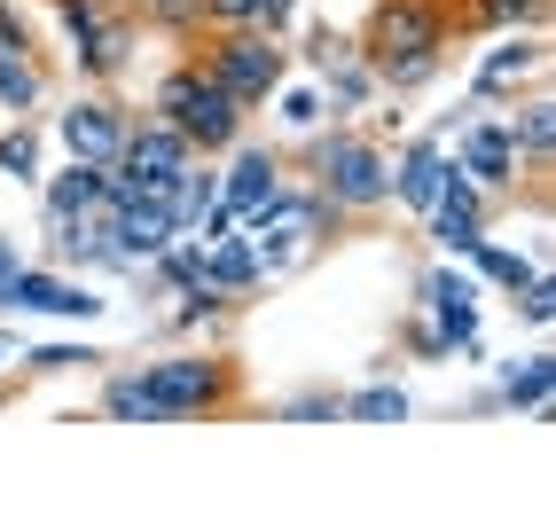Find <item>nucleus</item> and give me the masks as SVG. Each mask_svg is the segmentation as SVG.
<instances>
[{"label": "nucleus", "instance_id": "nucleus-1", "mask_svg": "<svg viewBox=\"0 0 556 517\" xmlns=\"http://www.w3.org/2000/svg\"><path fill=\"white\" fill-rule=\"evenodd\" d=\"M236 408H243V361L219 345H173L126 368L102 361V384H94L102 424H219Z\"/></svg>", "mask_w": 556, "mask_h": 517}, {"label": "nucleus", "instance_id": "nucleus-2", "mask_svg": "<svg viewBox=\"0 0 556 517\" xmlns=\"http://www.w3.org/2000/svg\"><path fill=\"white\" fill-rule=\"evenodd\" d=\"M353 40H361V63L377 71V87L392 102H416L455 63V9L447 0H377Z\"/></svg>", "mask_w": 556, "mask_h": 517}, {"label": "nucleus", "instance_id": "nucleus-3", "mask_svg": "<svg viewBox=\"0 0 556 517\" xmlns=\"http://www.w3.org/2000/svg\"><path fill=\"white\" fill-rule=\"evenodd\" d=\"M282 150H290V173H299L321 204H338L345 219L392 212V141H377L361 118H329L299 141H282Z\"/></svg>", "mask_w": 556, "mask_h": 517}, {"label": "nucleus", "instance_id": "nucleus-4", "mask_svg": "<svg viewBox=\"0 0 556 517\" xmlns=\"http://www.w3.org/2000/svg\"><path fill=\"white\" fill-rule=\"evenodd\" d=\"M345 228H353V219H345L338 204H321L299 173H290V180H282V189L258 204V212H243V219H236V236L251 243V258H258V275H267V282L314 267V258L338 243Z\"/></svg>", "mask_w": 556, "mask_h": 517}, {"label": "nucleus", "instance_id": "nucleus-5", "mask_svg": "<svg viewBox=\"0 0 556 517\" xmlns=\"http://www.w3.org/2000/svg\"><path fill=\"white\" fill-rule=\"evenodd\" d=\"M150 110H157L180 141H189L197 157H219V150H236V141L251 134V118L228 102V87H219L212 71L197 63V48H180L157 79H150Z\"/></svg>", "mask_w": 556, "mask_h": 517}, {"label": "nucleus", "instance_id": "nucleus-6", "mask_svg": "<svg viewBox=\"0 0 556 517\" xmlns=\"http://www.w3.org/2000/svg\"><path fill=\"white\" fill-rule=\"evenodd\" d=\"M197 63L228 87V102L258 126V118H267V102H275V87L290 79V40H282V31H204Z\"/></svg>", "mask_w": 556, "mask_h": 517}, {"label": "nucleus", "instance_id": "nucleus-7", "mask_svg": "<svg viewBox=\"0 0 556 517\" xmlns=\"http://www.w3.org/2000/svg\"><path fill=\"white\" fill-rule=\"evenodd\" d=\"M55 24H63V48H71V71H79V87H118L126 71H134L141 16L102 9V0H55Z\"/></svg>", "mask_w": 556, "mask_h": 517}, {"label": "nucleus", "instance_id": "nucleus-8", "mask_svg": "<svg viewBox=\"0 0 556 517\" xmlns=\"http://www.w3.org/2000/svg\"><path fill=\"white\" fill-rule=\"evenodd\" d=\"M416 306L439 321V338H447V353L463 368H486V290H478L463 258H431L416 275Z\"/></svg>", "mask_w": 556, "mask_h": 517}, {"label": "nucleus", "instance_id": "nucleus-9", "mask_svg": "<svg viewBox=\"0 0 556 517\" xmlns=\"http://www.w3.org/2000/svg\"><path fill=\"white\" fill-rule=\"evenodd\" d=\"M40 126L55 134V150H63V157L118 165V150H126V126H134V102H126L118 87H79L63 110H48Z\"/></svg>", "mask_w": 556, "mask_h": 517}, {"label": "nucleus", "instance_id": "nucleus-10", "mask_svg": "<svg viewBox=\"0 0 556 517\" xmlns=\"http://www.w3.org/2000/svg\"><path fill=\"white\" fill-rule=\"evenodd\" d=\"M548 63H556V48H548V24L494 31V40L478 48V63H470V102L502 110V102H517L526 87H548Z\"/></svg>", "mask_w": 556, "mask_h": 517}, {"label": "nucleus", "instance_id": "nucleus-11", "mask_svg": "<svg viewBox=\"0 0 556 517\" xmlns=\"http://www.w3.org/2000/svg\"><path fill=\"white\" fill-rule=\"evenodd\" d=\"M0 314L9 321H24V314H40V321H102L110 299L87 275H63V267H48V258H24V267L0 282Z\"/></svg>", "mask_w": 556, "mask_h": 517}, {"label": "nucleus", "instance_id": "nucleus-12", "mask_svg": "<svg viewBox=\"0 0 556 517\" xmlns=\"http://www.w3.org/2000/svg\"><path fill=\"white\" fill-rule=\"evenodd\" d=\"M447 157H455V173L470 180V189H486L494 204H502V197H517V173H526V165H517V150H509L502 110H486V102H478L470 118L447 134Z\"/></svg>", "mask_w": 556, "mask_h": 517}, {"label": "nucleus", "instance_id": "nucleus-13", "mask_svg": "<svg viewBox=\"0 0 556 517\" xmlns=\"http://www.w3.org/2000/svg\"><path fill=\"white\" fill-rule=\"evenodd\" d=\"M290 180V150L282 141H258V134H243L236 150H219V204H228L236 219L243 212H258L275 189Z\"/></svg>", "mask_w": 556, "mask_h": 517}, {"label": "nucleus", "instance_id": "nucleus-14", "mask_svg": "<svg viewBox=\"0 0 556 517\" xmlns=\"http://www.w3.org/2000/svg\"><path fill=\"white\" fill-rule=\"evenodd\" d=\"M486 228H494V197H486V189H470L463 173H447L439 204L424 212V243H431V258H463Z\"/></svg>", "mask_w": 556, "mask_h": 517}, {"label": "nucleus", "instance_id": "nucleus-15", "mask_svg": "<svg viewBox=\"0 0 556 517\" xmlns=\"http://www.w3.org/2000/svg\"><path fill=\"white\" fill-rule=\"evenodd\" d=\"M447 173H455L447 141H431V134H416V126H407V134L392 141V204H400L407 219H424V212L439 204V189H447Z\"/></svg>", "mask_w": 556, "mask_h": 517}, {"label": "nucleus", "instance_id": "nucleus-16", "mask_svg": "<svg viewBox=\"0 0 556 517\" xmlns=\"http://www.w3.org/2000/svg\"><path fill=\"white\" fill-rule=\"evenodd\" d=\"M502 126H509V150H517V165H526V180L548 189V165H556V94L526 87L517 102H502Z\"/></svg>", "mask_w": 556, "mask_h": 517}, {"label": "nucleus", "instance_id": "nucleus-17", "mask_svg": "<svg viewBox=\"0 0 556 517\" xmlns=\"http://www.w3.org/2000/svg\"><path fill=\"white\" fill-rule=\"evenodd\" d=\"M494 368V400H502V416H548L556 408V353L548 345H526V353H509V361H486Z\"/></svg>", "mask_w": 556, "mask_h": 517}, {"label": "nucleus", "instance_id": "nucleus-18", "mask_svg": "<svg viewBox=\"0 0 556 517\" xmlns=\"http://www.w3.org/2000/svg\"><path fill=\"white\" fill-rule=\"evenodd\" d=\"M110 204V165L63 157L55 173H40V228H63V219H87Z\"/></svg>", "mask_w": 556, "mask_h": 517}, {"label": "nucleus", "instance_id": "nucleus-19", "mask_svg": "<svg viewBox=\"0 0 556 517\" xmlns=\"http://www.w3.org/2000/svg\"><path fill=\"white\" fill-rule=\"evenodd\" d=\"M55 71L48 48H0V118H48Z\"/></svg>", "mask_w": 556, "mask_h": 517}, {"label": "nucleus", "instance_id": "nucleus-20", "mask_svg": "<svg viewBox=\"0 0 556 517\" xmlns=\"http://www.w3.org/2000/svg\"><path fill=\"white\" fill-rule=\"evenodd\" d=\"M197 282H212L219 299H236V306H251L258 290H267V275H258V258H251V243H243V236H219V243H204V258H197Z\"/></svg>", "mask_w": 556, "mask_h": 517}, {"label": "nucleus", "instance_id": "nucleus-21", "mask_svg": "<svg viewBox=\"0 0 556 517\" xmlns=\"http://www.w3.org/2000/svg\"><path fill=\"white\" fill-rule=\"evenodd\" d=\"M463 267L478 275V290H486V299H509V290L526 282V275H541L548 258H533V251H517V243H502V236L486 228V236H478V243L463 251Z\"/></svg>", "mask_w": 556, "mask_h": 517}, {"label": "nucleus", "instance_id": "nucleus-22", "mask_svg": "<svg viewBox=\"0 0 556 517\" xmlns=\"http://www.w3.org/2000/svg\"><path fill=\"white\" fill-rule=\"evenodd\" d=\"M243 306L236 299H219L212 282H189V290H173V306H165V329L173 338H219V329H228Z\"/></svg>", "mask_w": 556, "mask_h": 517}, {"label": "nucleus", "instance_id": "nucleus-23", "mask_svg": "<svg viewBox=\"0 0 556 517\" xmlns=\"http://www.w3.org/2000/svg\"><path fill=\"white\" fill-rule=\"evenodd\" d=\"M306 0H204V31H282L299 24Z\"/></svg>", "mask_w": 556, "mask_h": 517}, {"label": "nucleus", "instance_id": "nucleus-24", "mask_svg": "<svg viewBox=\"0 0 556 517\" xmlns=\"http://www.w3.org/2000/svg\"><path fill=\"white\" fill-rule=\"evenodd\" d=\"M40 150H48V126L40 118H0V180L40 189Z\"/></svg>", "mask_w": 556, "mask_h": 517}, {"label": "nucleus", "instance_id": "nucleus-25", "mask_svg": "<svg viewBox=\"0 0 556 517\" xmlns=\"http://www.w3.org/2000/svg\"><path fill=\"white\" fill-rule=\"evenodd\" d=\"M267 118L299 141V134H314V126H329V102H321V87L306 79V71H290V79L275 87V102H267Z\"/></svg>", "mask_w": 556, "mask_h": 517}, {"label": "nucleus", "instance_id": "nucleus-26", "mask_svg": "<svg viewBox=\"0 0 556 517\" xmlns=\"http://www.w3.org/2000/svg\"><path fill=\"white\" fill-rule=\"evenodd\" d=\"M16 377H87V368H102L110 353L87 345V338H55V345H16Z\"/></svg>", "mask_w": 556, "mask_h": 517}, {"label": "nucleus", "instance_id": "nucleus-27", "mask_svg": "<svg viewBox=\"0 0 556 517\" xmlns=\"http://www.w3.org/2000/svg\"><path fill=\"white\" fill-rule=\"evenodd\" d=\"M407 416H416V400L400 377H368L345 392V424H407Z\"/></svg>", "mask_w": 556, "mask_h": 517}, {"label": "nucleus", "instance_id": "nucleus-28", "mask_svg": "<svg viewBox=\"0 0 556 517\" xmlns=\"http://www.w3.org/2000/svg\"><path fill=\"white\" fill-rule=\"evenodd\" d=\"M314 87H321V102H329V118H361V110L384 94V87H377V71H368L361 55H353V63H338V71H321Z\"/></svg>", "mask_w": 556, "mask_h": 517}, {"label": "nucleus", "instance_id": "nucleus-29", "mask_svg": "<svg viewBox=\"0 0 556 517\" xmlns=\"http://www.w3.org/2000/svg\"><path fill=\"white\" fill-rule=\"evenodd\" d=\"M392 338H400V361H416V368H447V361H455V353H447V338H439V321H431L416 299H407V314H400Z\"/></svg>", "mask_w": 556, "mask_h": 517}, {"label": "nucleus", "instance_id": "nucleus-30", "mask_svg": "<svg viewBox=\"0 0 556 517\" xmlns=\"http://www.w3.org/2000/svg\"><path fill=\"white\" fill-rule=\"evenodd\" d=\"M275 424H345V392L338 384H306V392L275 400Z\"/></svg>", "mask_w": 556, "mask_h": 517}, {"label": "nucleus", "instance_id": "nucleus-31", "mask_svg": "<svg viewBox=\"0 0 556 517\" xmlns=\"http://www.w3.org/2000/svg\"><path fill=\"white\" fill-rule=\"evenodd\" d=\"M509 314L526 321L533 338H548V329H556V282H548V267H541V275H526V282L509 290Z\"/></svg>", "mask_w": 556, "mask_h": 517}, {"label": "nucleus", "instance_id": "nucleus-32", "mask_svg": "<svg viewBox=\"0 0 556 517\" xmlns=\"http://www.w3.org/2000/svg\"><path fill=\"white\" fill-rule=\"evenodd\" d=\"M0 48H40V31H31V16L16 0H0Z\"/></svg>", "mask_w": 556, "mask_h": 517}, {"label": "nucleus", "instance_id": "nucleus-33", "mask_svg": "<svg viewBox=\"0 0 556 517\" xmlns=\"http://www.w3.org/2000/svg\"><path fill=\"white\" fill-rule=\"evenodd\" d=\"M16 267H24V243H16V236H9V228H0V282H9V275H16Z\"/></svg>", "mask_w": 556, "mask_h": 517}, {"label": "nucleus", "instance_id": "nucleus-34", "mask_svg": "<svg viewBox=\"0 0 556 517\" xmlns=\"http://www.w3.org/2000/svg\"><path fill=\"white\" fill-rule=\"evenodd\" d=\"M16 384H24V377H0V416H9V408H16Z\"/></svg>", "mask_w": 556, "mask_h": 517}, {"label": "nucleus", "instance_id": "nucleus-35", "mask_svg": "<svg viewBox=\"0 0 556 517\" xmlns=\"http://www.w3.org/2000/svg\"><path fill=\"white\" fill-rule=\"evenodd\" d=\"M9 361H16V338H9V329H0V377H9Z\"/></svg>", "mask_w": 556, "mask_h": 517}, {"label": "nucleus", "instance_id": "nucleus-36", "mask_svg": "<svg viewBox=\"0 0 556 517\" xmlns=\"http://www.w3.org/2000/svg\"><path fill=\"white\" fill-rule=\"evenodd\" d=\"M102 9H126V16H141V0H102Z\"/></svg>", "mask_w": 556, "mask_h": 517}]
</instances>
